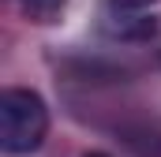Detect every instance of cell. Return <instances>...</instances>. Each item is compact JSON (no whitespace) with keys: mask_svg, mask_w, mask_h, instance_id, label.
Instances as JSON below:
<instances>
[{"mask_svg":"<svg viewBox=\"0 0 161 157\" xmlns=\"http://www.w3.org/2000/svg\"><path fill=\"white\" fill-rule=\"evenodd\" d=\"M49 135V105L41 94L11 86L0 94V150L8 157H26L41 150Z\"/></svg>","mask_w":161,"mask_h":157,"instance_id":"obj_1","label":"cell"},{"mask_svg":"<svg viewBox=\"0 0 161 157\" xmlns=\"http://www.w3.org/2000/svg\"><path fill=\"white\" fill-rule=\"evenodd\" d=\"M19 4V11L26 15V19H34V23H56L60 15H64V8H68V0H15Z\"/></svg>","mask_w":161,"mask_h":157,"instance_id":"obj_2","label":"cell"},{"mask_svg":"<svg viewBox=\"0 0 161 157\" xmlns=\"http://www.w3.org/2000/svg\"><path fill=\"white\" fill-rule=\"evenodd\" d=\"M150 4H158V0H113V8H120V11H139V8H150Z\"/></svg>","mask_w":161,"mask_h":157,"instance_id":"obj_3","label":"cell"},{"mask_svg":"<svg viewBox=\"0 0 161 157\" xmlns=\"http://www.w3.org/2000/svg\"><path fill=\"white\" fill-rule=\"evenodd\" d=\"M82 157H109V154H82Z\"/></svg>","mask_w":161,"mask_h":157,"instance_id":"obj_4","label":"cell"}]
</instances>
